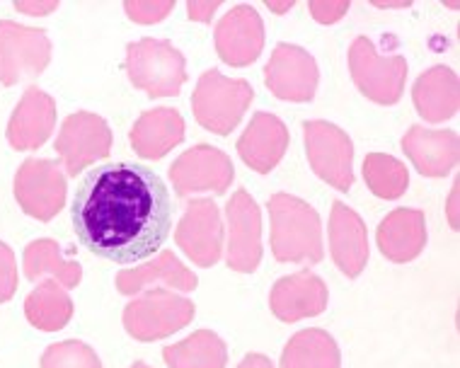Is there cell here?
Masks as SVG:
<instances>
[{"mask_svg": "<svg viewBox=\"0 0 460 368\" xmlns=\"http://www.w3.org/2000/svg\"><path fill=\"white\" fill-rule=\"evenodd\" d=\"M56 124L54 97L44 90L30 88L17 102L8 124V141L17 151H34L47 144Z\"/></svg>", "mask_w": 460, "mask_h": 368, "instance_id": "e0dca14e", "label": "cell"}, {"mask_svg": "<svg viewBox=\"0 0 460 368\" xmlns=\"http://www.w3.org/2000/svg\"><path fill=\"white\" fill-rule=\"evenodd\" d=\"M51 41L40 27H27L3 20L0 22V83L17 85L32 81L47 68Z\"/></svg>", "mask_w": 460, "mask_h": 368, "instance_id": "52a82bcc", "label": "cell"}, {"mask_svg": "<svg viewBox=\"0 0 460 368\" xmlns=\"http://www.w3.org/2000/svg\"><path fill=\"white\" fill-rule=\"evenodd\" d=\"M128 78L151 97L177 95L187 81L180 48L163 39H141L127 48Z\"/></svg>", "mask_w": 460, "mask_h": 368, "instance_id": "5b68a950", "label": "cell"}, {"mask_svg": "<svg viewBox=\"0 0 460 368\" xmlns=\"http://www.w3.org/2000/svg\"><path fill=\"white\" fill-rule=\"evenodd\" d=\"M218 8H221V3H218V0H211V3H199V0H191V3H187V13H190L191 20H199V22H208L211 15H214Z\"/></svg>", "mask_w": 460, "mask_h": 368, "instance_id": "836d02e7", "label": "cell"}, {"mask_svg": "<svg viewBox=\"0 0 460 368\" xmlns=\"http://www.w3.org/2000/svg\"><path fill=\"white\" fill-rule=\"evenodd\" d=\"M252 97L250 83L230 81L221 71L211 68L199 78L191 97V110L201 127L226 136L238 127Z\"/></svg>", "mask_w": 460, "mask_h": 368, "instance_id": "3957f363", "label": "cell"}, {"mask_svg": "<svg viewBox=\"0 0 460 368\" xmlns=\"http://www.w3.org/2000/svg\"><path fill=\"white\" fill-rule=\"evenodd\" d=\"M271 252L279 262H308L323 259L320 216L308 201L294 194L279 192L270 199Z\"/></svg>", "mask_w": 460, "mask_h": 368, "instance_id": "7a4b0ae2", "label": "cell"}, {"mask_svg": "<svg viewBox=\"0 0 460 368\" xmlns=\"http://www.w3.org/2000/svg\"><path fill=\"white\" fill-rule=\"evenodd\" d=\"M446 214H448V223H451L453 231H458V182L453 184L451 197L446 204Z\"/></svg>", "mask_w": 460, "mask_h": 368, "instance_id": "d590c367", "label": "cell"}, {"mask_svg": "<svg viewBox=\"0 0 460 368\" xmlns=\"http://www.w3.org/2000/svg\"><path fill=\"white\" fill-rule=\"evenodd\" d=\"M41 368H102L97 354L83 342H58L41 356Z\"/></svg>", "mask_w": 460, "mask_h": 368, "instance_id": "f546056e", "label": "cell"}, {"mask_svg": "<svg viewBox=\"0 0 460 368\" xmlns=\"http://www.w3.org/2000/svg\"><path fill=\"white\" fill-rule=\"evenodd\" d=\"M131 368H151V366H148V364H143V361H138V364H134Z\"/></svg>", "mask_w": 460, "mask_h": 368, "instance_id": "f35d334b", "label": "cell"}, {"mask_svg": "<svg viewBox=\"0 0 460 368\" xmlns=\"http://www.w3.org/2000/svg\"><path fill=\"white\" fill-rule=\"evenodd\" d=\"M233 162L214 145H194L170 165V180L180 197L197 192L223 194L233 182Z\"/></svg>", "mask_w": 460, "mask_h": 368, "instance_id": "7c38bea8", "label": "cell"}, {"mask_svg": "<svg viewBox=\"0 0 460 368\" xmlns=\"http://www.w3.org/2000/svg\"><path fill=\"white\" fill-rule=\"evenodd\" d=\"M15 199L27 216L51 221L66 201L64 170L44 158L24 161L15 175Z\"/></svg>", "mask_w": 460, "mask_h": 368, "instance_id": "9c48e42d", "label": "cell"}, {"mask_svg": "<svg viewBox=\"0 0 460 368\" xmlns=\"http://www.w3.org/2000/svg\"><path fill=\"white\" fill-rule=\"evenodd\" d=\"M175 241L194 265L211 267L221 259L223 221L214 201L194 199L187 204V211L175 231Z\"/></svg>", "mask_w": 460, "mask_h": 368, "instance_id": "4fadbf2b", "label": "cell"}, {"mask_svg": "<svg viewBox=\"0 0 460 368\" xmlns=\"http://www.w3.org/2000/svg\"><path fill=\"white\" fill-rule=\"evenodd\" d=\"M402 151L417 165L421 175L444 177L458 162V136L456 131H431L424 127H412L402 138Z\"/></svg>", "mask_w": 460, "mask_h": 368, "instance_id": "ffe728a7", "label": "cell"}, {"mask_svg": "<svg viewBox=\"0 0 460 368\" xmlns=\"http://www.w3.org/2000/svg\"><path fill=\"white\" fill-rule=\"evenodd\" d=\"M330 250L337 267L349 279H357L368 262V238L366 225L354 208L334 201L330 214Z\"/></svg>", "mask_w": 460, "mask_h": 368, "instance_id": "ac0fdd59", "label": "cell"}, {"mask_svg": "<svg viewBox=\"0 0 460 368\" xmlns=\"http://www.w3.org/2000/svg\"><path fill=\"white\" fill-rule=\"evenodd\" d=\"M271 312L279 320L296 322L313 318L327 308L325 281L310 272H298L279 279L270 296Z\"/></svg>", "mask_w": 460, "mask_h": 368, "instance_id": "2e32d148", "label": "cell"}, {"mask_svg": "<svg viewBox=\"0 0 460 368\" xmlns=\"http://www.w3.org/2000/svg\"><path fill=\"white\" fill-rule=\"evenodd\" d=\"M288 145V131L284 121L270 112H257L238 141L240 158L247 168L257 172H270L277 168Z\"/></svg>", "mask_w": 460, "mask_h": 368, "instance_id": "d6986e66", "label": "cell"}, {"mask_svg": "<svg viewBox=\"0 0 460 368\" xmlns=\"http://www.w3.org/2000/svg\"><path fill=\"white\" fill-rule=\"evenodd\" d=\"M153 284H165L177 291H194L199 279L197 274L190 272L172 252H160L158 259H153L148 265L117 274V288L124 296H136L138 291H146Z\"/></svg>", "mask_w": 460, "mask_h": 368, "instance_id": "cb8c5ba5", "label": "cell"}, {"mask_svg": "<svg viewBox=\"0 0 460 368\" xmlns=\"http://www.w3.org/2000/svg\"><path fill=\"white\" fill-rule=\"evenodd\" d=\"M364 180L376 197L381 199H397L402 197L410 184L407 168L393 155L385 153H371L364 161Z\"/></svg>", "mask_w": 460, "mask_h": 368, "instance_id": "f1b7e54d", "label": "cell"}, {"mask_svg": "<svg viewBox=\"0 0 460 368\" xmlns=\"http://www.w3.org/2000/svg\"><path fill=\"white\" fill-rule=\"evenodd\" d=\"M71 218L88 252L114 265H134L167 241L172 199L167 184L141 162H104L78 180Z\"/></svg>", "mask_w": 460, "mask_h": 368, "instance_id": "6da1fadb", "label": "cell"}, {"mask_svg": "<svg viewBox=\"0 0 460 368\" xmlns=\"http://www.w3.org/2000/svg\"><path fill=\"white\" fill-rule=\"evenodd\" d=\"M124 10L134 22L155 24L175 10V3L172 0H127Z\"/></svg>", "mask_w": 460, "mask_h": 368, "instance_id": "4dcf8cb0", "label": "cell"}, {"mask_svg": "<svg viewBox=\"0 0 460 368\" xmlns=\"http://www.w3.org/2000/svg\"><path fill=\"white\" fill-rule=\"evenodd\" d=\"M264 24L252 5H235L216 27V51L228 66H247L262 54Z\"/></svg>", "mask_w": 460, "mask_h": 368, "instance_id": "9a60e30c", "label": "cell"}, {"mask_svg": "<svg viewBox=\"0 0 460 368\" xmlns=\"http://www.w3.org/2000/svg\"><path fill=\"white\" fill-rule=\"evenodd\" d=\"M427 245V221L417 208H397L378 225V248L390 262H412Z\"/></svg>", "mask_w": 460, "mask_h": 368, "instance_id": "44dd1931", "label": "cell"}, {"mask_svg": "<svg viewBox=\"0 0 460 368\" xmlns=\"http://www.w3.org/2000/svg\"><path fill=\"white\" fill-rule=\"evenodd\" d=\"M228 218V267L233 272H254L262 259V214L257 201L238 189L226 206Z\"/></svg>", "mask_w": 460, "mask_h": 368, "instance_id": "8fae6325", "label": "cell"}, {"mask_svg": "<svg viewBox=\"0 0 460 368\" xmlns=\"http://www.w3.org/2000/svg\"><path fill=\"white\" fill-rule=\"evenodd\" d=\"M296 5V0H286V3H271L267 0V8L274 10V13H286V10H291Z\"/></svg>", "mask_w": 460, "mask_h": 368, "instance_id": "74e56055", "label": "cell"}, {"mask_svg": "<svg viewBox=\"0 0 460 368\" xmlns=\"http://www.w3.org/2000/svg\"><path fill=\"white\" fill-rule=\"evenodd\" d=\"M22 265L27 279L34 281V284H40L44 279H54L61 286L73 288L78 286L80 279H83V269H80L78 262L64 259L61 250H58V242L54 241L30 242L27 250H24Z\"/></svg>", "mask_w": 460, "mask_h": 368, "instance_id": "d4e9b609", "label": "cell"}, {"mask_svg": "<svg viewBox=\"0 0 460 368\" xmlns=\"http://www.w3.org/2000/svg\"><path fill=\"white\" fill-rule=\"evenodd\" d=\"M58 8L56 0H47V3H37V0H15V10L20 13H27V15H47V13H54Z\"/></svg>", "mask_w": 460, "mask_h": 368, "instance_id": "e575fe53", "label": "cell"}, {"mask_svg": "<svg viewBox=\"0 0 460 368\" xmlns=\"http://www.w3.org/2000/svg\"><path fill=\"white\" fill-rule=\"evenodd\" d=\"M111 131L100 114L75 112L66 117L64 127L56 136V151L64 161L68 175L78 177L93 162L110 155Z\"/></svg>", "mask_w": 460, "mask_h": 368, "instance_id": "30bf717a", "label": "cell"}, {"mask_svg": "<svg viewBox=\"0 0 460 368\" xmlns=\"http://www.w3.org/2000/svg\"><path fill=\"white\" fill-rule=\"evenodd\" d=\"M194 312L197 308L190 298L163 288H146L127 305L124 328L138 342H155L187 328Z\"/></svg>", "mask_w": 460, "mask_h": 368, "instance_id": "277c9868", "label": "cell"}, {"mask_svg": "<svg viewBox=\"0 0 460 368\" xmlns=\"http://www.w3.org/2000/svg\"><path fill=\"white\" fill-rule=\"evenodd\" d=\"M349 68L358 90L378 104H395L402 95L407 61L402 57H381L368 37H357L349 48Z\"/></svg>", "mask_w": 460, "mask_h": 368, "instance_id": "ba28073f", "label": "cell"}, {"mask_svg": "<svg viewBox=\"0 0 460 368\" xmlns=\"http://www.w3.org/2000/svg\"><path fill=\"white\" fill-rule=\"evenodd\" d=\"M264 83L279 100L308 102L318 90V64L296 44H279L264 68Z\"/></svg>", "mask_w": 460, "mask_h": 368, "instance_id": "5bb4252c", "label": "cell"}, {"mask_svg": "<svg viewBox=\"0 0 460 368\" xmlns=\"http://www.w3.org/2000/svg\"><path fill=\"white\" fill-rule=\"evenodd\" d=\"M305 151L310 168L320 180L334 189L347 192L354 184V144L351 138L330 121H305L303 124Z\"/></svg>", "mask_w": 460, "mask_h": 368, "instance_id": "8992f818", "label": "cell"}, {"mask_svg": "<svg viewBox=\"0 0 460 368\" xmlns=\"http://www.w3.org/2000/svg\"><path fill=\"white\" fill-rule=\"evenodd\" d=\"M412 97L417 112L427 121L451 119L458 112V75L446 66H434L417 78Z\"/></svg>", "mask_w": 460, "mask_h": 368, "instance_id": "603a6c76", "label": "cell"}, {"mask_svg": "<svg viewBox=\"0 0 460 368\" xmlns=\"http://www.w3.org/2000/svg\"><path fill=\"white\" fill-rule=\"evenodd\" d=\"M167 368H226V345L211 329H199L184 342L163 352Z\"/></svg>", "mask_w": 460, "mask_h": 368, "instance_id": "83f0119b", "label": "cell"}, {"mask_svg": "<svg viewBox=\"0 0 460 368\" xmlns=\"http://www.w3.org/2000/svg\"><path fill=\"white\" fill-rule=\"evenodd\" d=\"M308 10L313 13V17L318 20L320 24H332L337 22L347 10H349V3H327V0H313L308 3Z\"/></svg>", "mask_w": 460, "mask_h": 368, "instance_id": "d6a6232c", "label": "cell"}, {"mask_svg": "<svg viewBox=\"0 0 460 368\" xmlns=\"http://www.w3.org/2000/svg\"><path fill=\"white\" fill-rule=\"evenodd\" d=\"M24 312H27V320L37 329L56 332L71 320L73 301L58 281L44 279L24 301Z\"/></svg>", "mask_w": 460, "mask_h": 368, "instance_id": "484cf974", "label": "cell"}, {"mask_svg": "<svg viewBox=\"0 0 460 368\" xmlns=\"http://www.w3.org/2000/svg\"><path fill=\"white\" fill-rule=\"evenodd\" d=\"M340 349L325 329H303L286 345L281 368H340Z\"/></svg>", "mask_w": 460, "mask_h": 368, "instance_id": "4316f807", "label": "cell"}, {"mask_svg": "<svg viewBox=\"0 0 460 368\" xmlns=\"http://www.w3.org/2000/svg\"><path fill=\"white\" fill-rule=\"evenodd\" d=\"M184 138L182 114L170 107L148 110L138 117L131 128V145L141 158L158 161L167 151H172Z\"/></svg>", "mask_w": 460, "mask_h": 368, "instance_id": "7402d4cb", "label": "cell"}, {"mask_svg": "<svg viewBox=\"0 0 460 368\" xmlns=\"http://www.w3.org/2000/svg\"><path fill=\"white\" fill-rule=\"evenodd\" d=\"M238 368H274V364H271L264 354H250Z\"/></svg>", "mask_w": 460, "mask_h": 368, "instance_id": "8d00e7d4", "label": "cell"}, {"mask_svg": "<svg viewBox=\"0 0 460 368\" xmlns=\"http://www.w3.org/2000/svg\"><path fill=\"white\" fill-rule=\"evenodd\" d=\"M17 291V265L13 250L0 242V303L15 296Z\"/></svg>", "mask_w": 460, "mask_h": 368, "instance_id": "1f68e13d", "label": "cell"}]
</instances>
